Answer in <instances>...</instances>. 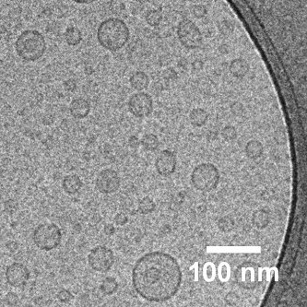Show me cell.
Masks as SVG:
<instances>
[{
  "mask_svg": "<svg viewBox=\"0 0 307 307\" xmlns=\"http://www.w3.org/2000/svg\"><path fill=\"white\" fill-rule=\"evenodd\" d=\"M182 282V271L177 259L161 251L142 256L132 270V284L143 299L162 303L172 299Z\"/></svg>",
  "mask_w": 307,
  "mask_h": 307,
  "instance_id": "cell-1",
  "label": "cell"
},
{
  "mask_svg": "<svg viewBox=\"0 0 307 307\" xmlns=\"http://www.w3.org/2000/svg\"><path fill=\"white\" fill-rule=\"evenodd\" d=\"M130 31L122 20L109 18L101 23L97 30V40L101 46L108 51L116 52L127 45Z\"/></svg>",
  "mask_w": 307,
  "mask_h": 307,
  "instance_id": "cell-2",
  "label": "cell"
},
{
  "mask_svg": "<svg viewBox=\"0 0 307 307\" xmlns=\"http://www.w3.org/2000/svg\"><path fill=\"white\" fill-rule=\"evenodd\" d=\"M15 49L24 61H37L46 53V38L36 30H26L16 40Z\"/></svg>",
  "mask_w": 307,
  "mask_h": 307,
  "instance_id": "cell-3",
  "label": "cell"
},
{
  "mask_svg": "<svg viewBox=\"0 0 307 307\" xmlns=\"http://www.w3.org/2000/svg\"><path fill=\"white\" fill-rule=\"evenodd\" d=\"M220 182V172L214 164L204 162L195 167L191 174L193 186L202 192L214 190Z\"/></svg>",
  "mask_w": 307,
  "mask_h": 307,
  "instance_id": "cell-4",
  "label": "cell"
},
{
  "mask_svg": "<svg viewBox=\"0 0 307 307\" xmlns=\"http://www.w3.org/2000/svg\"><path fill=\"white\" fill-rule=\"evenodd\" d=\"M32 239L39 249L51 251L61 243V230L54 223H42L33 230Z\"/></svg>",
  "mask_w": 307,
  "mask_h": 307,
  "instance_id": "cell-5",
  "label": "cell"
},
{
  "mask_svg": "<svg viewBox=\"0 0 307 307\" xmlns=\"http://www.w3.org/2000/svg\"><path fill=\"white\" fill-rule=\"evenodd\" d=\"M235 281L240 287L246 290H253L261 281L260 266L253 262L241 264L235 269Z\"/></svg>",
  "mask_w": 307,
  "mask_h": 307,
  "instance_id": "cell-6",
  "label": "cell"
},
{
  "mask_svg": "<svg viewBox=\"0 0 307 307\" xmlns=\"http://www.w3.org/2000/svg\"><path fill=\"white\" fill-rule=\"evenodd\" d=\"M177 36L180 43L187 49H197L202 44V34L200 28L187 19L178 23Z\"/></svg>",
  "mask_w": 307,
  "mask_h": 307,
  "instance_id": "cell-7",
  "label": "cell"
},
{
  "mask_svg": "<svg viewBox=\"0 0 307 307\" xmlns=\"http://www.w3.org/2000/svg\"><path fill=\"white\" fill-rule=\"evenodd\" d=\"M88 263L97 272H107L115 263L114 252L107 246H95L88 255Z\"/></svg>",
  "mask_w": 307,
  "mask_h": 307,
  "instance_id": "cell-8",
  "label": "cell"
},
{
  "mask_svg": "<svg viewBox=\"0 0 307 307\" xmlns=\"http://www.w3.org/2000/svg\"><path fill=\"white\" fill-rule=\"evenodd\" d=\"M128 110L132 115L138 118H144L154 111V101L150 94L138 92L133 94L128 101Z\"/></svg>",
  "mask_w": 307,
  "mask_h": 307,
  "instance_id": "cell-9",
  "label": "cell"
},
{
  "mask_svg": "<svg viewBox=\"0 0 307 307\" xmlns=\"http://www.w3.org/2000/svg\"><path fill=\"white\" fill-rule=\"evenodd\" d=\"M6 279L8 284L14 288H23L30 280V270L20 262H14L6 269Z\"/></svg>",
  "mask_w": 307,
  "mask_h": 307,
  "instance_id": "cell-10",
  "label": "cell"
},
{
  "mask_svg": "<svg viewBox=\"0 0 307 307\" xmlns=\"http://www.w3.org/2000/svg\"><path fill=\"white\" fill-rule=\"evenodd\" d=\"M95 185L102 194H113L120 187V177L115 170H102L97 176Z\"/></svg>",
  "mask_w": 307,
  "mask_h": 307,
  "instance_id": "cell-11",
  "label": "cell"
},
{
  "mask_svg": "<svg viewBox=\"0 0 307 307\" xmlns=\"http://www.w3.org/2000/svg\"><path fill=\"white\" fill-rule=\"evenodd\" d=\"M177 157L169 150H164L155 161V168L161 177H170L177 169Z\"/></svg>",
  "mask_w": 307,
  "mask_h": 307,
  "instance_id": "cell-12",
  "label": "cell"
},
{
  "mask_svg": "<svg viewBox=\"0 0 307 307\" xmlns=\"http://www.w3.org/2000/svg\"><path fill=\"white\" fill-rule=\"evenodd\" d=\"M69 112L76 119H84L91 112V104L89 101L84 98H77L71 102Z\"/></svg>",
  "mask_w": 307,
  "mask_h": 307,
  "instance_id": "cell-13",
  "label": "cell"
},
{
  "mask_svg": "<svg viewBox=\"0 0 307 307\" xmlns=\"http://www.w3.org/2000/svg\"><path fill=\"white\" fill-rule=\"evenodd\" d=\"M230 74L234 77L243 78L246 77L250 70V65L243 58H235L230 62L229 67Z\"/></svg>",
  "mask_w": 307,
  "mask_h": 307,
  "instance_id": "cell-14",
  "label": "cell"
},
{
  "mask_svg": "<svg viewBox=\"0 0 307 307\" xmlns=\"http://www.w3.org/2000/svg\"><path fill=\"white\" fill-rule=\"evenodd\" d=\"M82 181L77 175H69L63 179L62 186L69 195H75L82 188Z\"/></svg>",
  "mask_w": 307,
  "mask_h": 307,
  "instance_id": "cell-15",
  "label": "cell"
},
{
  "mask_svg": "<svg viewBox=\"0 0 307 307\" xmlns=\"http://www.w3.org/2000/svg\"><path fill=\"white\" fill-rule=\"evenodd\" d=\"M131 87L138 91L142 92L143 90H146L150 84V77L143 71H137L135 72L129 79Z\"/></svg>",
  "mask_w": 307,
  "mask_h": 307,
  "instance_id": "cell-16",
  "label": "cell"
},
{
  "mask_svg": "<svg viewBox=\"0 0 307 307\" xmlns=\"http://www.w3.org/2000/svg\"><path fill=\"white\" fill-rule=\"evenodd\" d=\"M208 119L207 111L203 108H195L189 114L190 123L196 128H201L205 126Z\"/></svg>",
  "mask_w": 307,
  "mask_h": 307,
  "instance_id": "cell-17",
  "label": "cell"
},
{
  "mask_svg": "<svg viewBox=\"0 0 307 307\" xmlns=\"http://www.w3.org/2000/svg\"><path fill=\"white\" fill-rule=\"evenodd\" d=\"M269 222L270 219L269 213L263 208L256 209L252 215V223L258 230H264L265 228H267L269 226Z\"/></svg>",
  "mask_w": 307,
  "mask_h": 307,
  "instance_id": "cell-18",
  "label": "cell"
},
{
  "mask_svg": "<svg viewBox=\"0 0 307 307\" xmlns=\"http://www.w3.org/2000/svg\"><path fill=\"white\" fill-rule=\"evenodd\" d=\"M264 152L261 142L258 140H250L246 143L245 153L250 160H256L260 158Z\"/></svg>",
  "mask_w": 307,
  "mask_h": 307,
  "instance_id": "cell-19",
  "label": "cell"
},
{
  "mask_svg": "<svg viewBox=\"0 0 307 307\" xmlns=\"http://www.w3.org/2000/svg\"><path fill=\"white\" fill-rule=\"evenodd\" d=\"M65 40L69 46H78L82 41V33L77 27H69L65 32Z\"/></svg>",
  "mask_w": 307,
  "mask_h": 307,
  "instance_id": "cell-20",
  "label": "cell"
},
{
  "mask_svg": "<svg viewBox=\"0 0 307 307\" xmlns=\"http://www.w3.org/2000/svg\"><path fill=\"white\" fill-rule=\"evenodd\" d=\"M118 282L113 277L105 278L100 285V291L104 295H112L118 290Z\"/></svg>",
  "mask_w": 307,
  "mask_h": 307,
  "instance_id": "cell-21",
  "label": "cell"
},
{
  "mask_svg": "<svg viewBox=\"0 0 307 307\" xmlns=\"http://www.w3.org/2000/svg\"><path fill=\"white\" fill-rule=\"evenodd\" d=\"M140 144L146 151L154 152L159 148V138L152 133L145 134L140 140Z\"/></svg>",
  "mask_w": 307,
  "mask_h": 307,
  "instance_id": "cell-22",
  "label": "cell"
},
{
  "mask_svg": "<svg viewBox=\"0 0 307 307\" xmlns=\"http://www.w3.org/2000/svg\"><path fill=\"white\" fill-rule=\"evenodd\" d=\"M138 208L139 213L147 215V214H151L154 212L156 208V204L152 198L145 197L139 201Z\"/></svg>",
  "mask_w": 307,
  "mask_h": 307,
  "instance_id": "cell-23",
  "label": "cell"
},
{
  "mask_svg": "<svg viewBox=\"0 0 307 307\" xmlns=\"http://www.w3.org/2000/svg\"><path fill=\"white\" fill-rule=\"evenodd\" d=\"M162 21L161 9H153L148 12L146 16V22L152 27H157L161 24Z\"/></svg>",
  "mask_w": 307,
  "mask_h": 307,
  "instance_id": "cell-24",
  "label": "cell"
},
{
  "mask_svg": "<svg viewBox=\"0 0 307 307\" xmlns=\"http://www.w3.org/2000/svg\"><path fill=\"white\" fill-rule=\"evenodd\" d=\"M217 225H218V228L223 232H229L230 230H233L235 223L230 216H224L218 221Z\"/></svg>",
  "mask_w": 307,
  "mask_h": 307,
  "instance_id": "cell-25",
  "label": "cell"
},
{
  "mask_svg": "<svg viewBox=\"0 0 307 307\" xmlns=\"http://www.w3.org/2000/svg\"><path fill=\"white\" fill-rule=\"evenodd\" d=\"M234 23L230 20H223L218 24V30L224 36H230L234 31Z\"/></svg>",
  "mask_w": 307,
  "mask_h": 307,
  "instance_id": "cell-26",
  "label": "cell"
},
{
  "mask_svg": "<svg viewBox=\"0 0 307 307\" xmlns=\"http://www.w3.org/2000/svg\"><path fill=\"white\" fill-rule=\"evenodd\" d=\"M222 137L228 142L232 141L237 138V130L232 126H226L222 130Z\"/></svg>",
  "mask_w": 307,
  "mask_h": 307,
  "instance_id": "cell-27",
  "label": "cell"
},
{
  "mask_svg": "<svg viewBox=\"0 0 307 307\" xmlns=\"http://www.w3.org/2000/svg\"><path fill=\"white\" fill-rule=\"evenodd\" d=\"M57 299L63 304H69L73 299V294L67 289H63L57 293Z\"/></svg>",
  "mask_w": 307,
  "mask_h": 307,
  "instance_id": "cell-28",
  "label": "cell"
},
{
  "mask_svg": "<svg viewBox=\"0 0 307 307\" xmlns=\"http://www.w3.org/2000/svg\"><path fill=\"white\" fill-rule=\"evenodd\" d=\"M192 12L194 16L198 19H201V18H204L205 16L207 15V8L206 6L204 5H195L192 8Z\"/></svg>",
  "mask_w": 307,
  "mask_h": 307,
  "instance_id": "cell-29",
  "label": "cell"
},
{
  "mask_svg": "<svg viewBox=\"0 0 307 307\" xmlns=\"http://www.w3.org/2000/svg\"><path fill=\"white\" fill-rule=\"evenodd\" d=\"M4 303L8 306H11V307H14L17 306L19 304V298H18V295L14 293V292H8V294L5 296V299H4Z\"/></svg>",
  "mask_w": 307,
  "mask_h": 307,
  "instance_id": "cell-30",
  "label": "cell"
},
{
  "mask_svg": "<svg viewBox=\"0 0 307 307\" xmlns=\"http://www.w3.org/2000/svg\"><path fill=\"white\" fill-rule=\"evenodd\" d=\"M230 111H231V113H232L233 115L239 116V115H242L244 114L245 108H244V105H243L241 102H233V103L230 105Z\"/></svg>",
  "mask_w": 307,
  "mask_h": 307,
  "instance_id": "cell-31",
  "label": "cell"
},
{
  "mask_svg": "<svg viewBox=\"0 0 307 307\" xmlns=\"http://www.w3.org/2000/svg\"><path fill=\"white\" fill-rule=\"evenodd\" d=\"M225 302L229 306H236L238 304V295L235 292H229L225 297Z\"/></svg>",
  "mask_w": 307,
  "mask_h": 307,
  "instance_id": "cell-32",
  "label": "cell"
},
{
  "mask_svg": "<svg viewBox=\"0 0 307 307\" xmlns=\"http://www.w3.org/2000/svg\"><path fill=\"white\" fill-rule=\"evenodd\" d=\"M128 221V219L125 213H117L115 216V219H114V222L118 226H123L125 224H127Z\"/></svg>",
  "mask_w": 307,
  "mask_h": 307,
  "instance_id": "cell-33",
  "label": "cell"
},
{
  "mask_svg": "<svg viewBox=\"0 0 307 307\" xmlns=\"http://www.w3.org/2000/svg\"><path fill=\"white\" fill-rule=\"evenodd\" d=\"M18 208V204L15 200H9L5 202V209L8 212H14Z\"/></svg>",
  "mask_w": 307,
  "mask_h": 307,
  "instance_id": "cell-34",
  "label": "cell"
},
{
  "mask_svg": "<svg viewBox=\"0 0 307 307\" xmlns=\"http://www.w3.org/2000/svg\"><path fill=\"white\" fill-rule=\"evenodd\" d=\"M163 77L166 78L167 80H174V79H176L177 77V73L174 69H166V70L163 72Z\"/></svg>",
  "mask_w": 307,
  "mask_h": 307,
  "instance_id": "cell-35",
  "label": "cell"
},
{
  "mask_svg": "<svg viewBox=\"0 0 307 307\" xmlns=\"http://www.w3.org/2000/svg\"><path fill=\"white\" fill-rule=\"evenodd\" d=\"M64 88L69 91V92H73L76 89V81L73 79H68L64 82Z\"/></svg>",
  "mask_w": 307,
  "mask_h": 307,
  "instance_id": "cell-36",
  "label": "cell"
},
{
  "mask_svg": "<svg viewBox=\"0 0 307 307\" xmlns=\"http://www.w3.org/2000/svg\"><path fill=\"white\" fill-rule=\"evenodd\" d=\"M128 145L132 149H137L140 145V140L136 136H131L130 138H128Z\"/></svg>",
  "mask_w": 307,
  "mask_h": 307,
  "instance_id": "cell-37",
  "label": "cell"
},
{
  "mask_svg": "<svg viewBox=\"0 0 307 307\" xmlns=\"http://www.w3.org/2000/svg\"><path fill=\"white\" fill-rule=\"evenodd\" d=\"M115 226H114L113 224H111V223H108V224H106V225L104 226V228H103V232H104L106 235H108V236L113 235V234L115 233Z\"/></svg>",
  "mask_w": 307,
  "mask_h": 307,
  "instance_id": "cell-38",
  "label": "cell"
},
{
  "mask_svg": "<svg viewBox=\"0 0 307 307\" xmlns=\"http://www.w3.org/2000/svg\"><path fill=\"white\" fill-rule=\"evenodd\" d=\"M6 247L8 248V251H10L11 253H14V252H16V251L18 250L19 245H18V243L15 242V241H9V242L7 243Z\"/></svg>",
  "mask_w": 307,
  "mask_h": 307,
  "instance_id": "cell-39",
  "label": "cell"
},
{
  "mask_svg": "<svg viewBox=\"0 0 307 307\" xmlns=\"http://www.w3.org/2000/svg\"><path fill=\"white\" fill-rule=\"evenodd\" d=\"M203 68V63L200 61V60H196V61L193 63V69H196V70H200Z\"/></svg>",
  "mask_w": 307,
  "mask_h": 307,
  "instance_id": "cell-40",
  "label": "cell"
},
{
  "mask_svg": "<svg viewBox=\"0 0 307 307\" xmlns=\"http://www.w3.org/2000/svg\"><path fill=\"white\" fill-rule=\"evenodd\" d=\"M72 1L75 3H77V4H86L87 5V4H92L97 0H72Z\"/></svg>",
  "mask_w": 307,
  "mask_h": 307,
  "instance_id": "cell-41",
  "label": "cell"
},
{
  "mask_svg": "<svg viewBox=\"0 0 307 307\" xmlns=\"http://www.w3.org/2000/svg\"><path fill=\"white\" fill-rule=\"evenodd\" d=\"M223 47H226V45H223V46H221V48H223ZM222 52H223V54H227V50H225V49H223L222 50Z\"/></svg>",
  "mask_w": 307,
  "mask_h": 307,
  "instance_id": "cell-42",
  "label": "cell"
},
{
  "mask_svg": "<svg viewBox=\"0 0 307 307\" xmlns=\"http://www.w3.org/2000/svg\"><path fill=\"white\" fill-rule=\"evenodd\" d=\"M0 152H1V145H0Z\"/></svg>",
  "mask_w": 307,
  "mask_h": 307,
  "instance_id": "cell-43",
  "label": "cell"
}]
</instances>
